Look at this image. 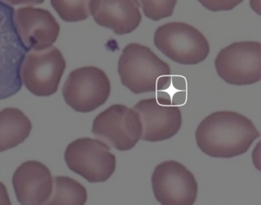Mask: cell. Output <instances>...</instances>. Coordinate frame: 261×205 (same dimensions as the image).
<instances>
[{
    "label": "cell",
    "mask_w": 261,
    "mask_h": 205,
    "mask_svg": "<svg viewBox=\"0 0 261 205\" xmlns=\"http://www.w3.org/2000/svg\"><path fill=\"white\" fill-rule=\"evenodd\" d=\"M66 63L56 48L35 51L25 55L21 67V80L38 96H49L57 92Z\"/></svg>",
    "instance_id": "9c48e42d"
},
{
    "label": "cell",
    "mask_w": 261,
    "mask_h": 205,
    "mask_svg": "<svg viewBox=\"0 0 261 205\" xmlns=\"http://www.w3.org/2000/svg\"><path fill=\"white\" fill-rule=\"evenodd\" d=\"M28 52L18 35L13 9L0 0V100L22 89L21 67Z\"/></svg>",
    "instance_id": "3957f363"
},
{
    "label": "cell",
    "mask_w": 261,
    "mask_h": 205,
    "mask_svg": "<svg viewBox=\"0 0 261 205\" xmlns=\"http://www.w3.org/2000/svg\"><path fill=\"white\" fill-rule=\"evenodd\" d=\"M2 204L10 205L11 204V201H10L7 188L4 183L0 182V205Z\"/></svg>",
    "instance_id": "ac0fdd59"
},
{
    "label": "cell",
    "mask_w": 261,
    "mask_h": 205,
    "mask_svg": "<svg viewBox=\"0 0 261 205\" xmlns=\"http://www.w3.org/2000/svg\"><path fill=\"white\" fill-rule=\"evenodd\" d=\"M152 190L161 204L191 205L198 194L193 174L179 162L166 161L155 167L152 176Z\"/></svg>",
    "instance_id": "8fae6325"
},
{
    "label": "cell",
    "mask_w": 261,
    "mask_h": 205,
    "mask_svg": "<svg viewBox=\"0 0 261 205\" xmlns=\"http://www.w3.org/2000/svg\"><path fill=\"white\" fill-rule=\"evenodd\" d=\"M51 198L46 204H85L88 198L86 188L77 181L65 176H57L53 179Z\"/></svg>",
    "instance_id": "9a60e30c"
},
{
    "label": "cell",
    "mask_w": 261,
    "mask_h": 205,
    "mask_svg": "<svg viewBox=\"0 0 261 205\" xmlns=\"http://www.w3.org/2000/svg\"><path fill=\"white\" fill-rule=\"evenodd\" d=\"M122 84L134 94L162 92L171 84L170 66L148 47L129 44L119 59Z\"/></svg>",
    "instance_id": "7a4b0ae2"
},
{
    "label": "cell",
    "mask_w": 261,
    "mask_h": 205,
    "mask_svg": "<svg viewBox=\"0 0 261 205\" xmlns=\"http://www.w3.org/2000/svg\"><path fill=\"white\" fill-rule=\"evenodd\" d=\"M111 93V83L101 70L87 66L70 74L63 87L67 104L82 113L93 112L103 106Z\"/></svg>",
    "instance_id": "ba28073f"
},
{
    "label": "cell",
    "mask_w": 261,
    "mask_h": 205,
    "mask_svg": "<svg viewBox=\"0 0 261 205\" xmlns=\"http://www.w3.org/2000/svg\"><path fill=\"white\" fill-rule=\"evenodd\" d=\"M215 65L218 76L229 84H254L261 80V45L254 42L231 44L220 51Z\"/></svg>",
    "instance_id": "52a82bcc"
},
{
    "label": "cell",
    "mask_w": 261,
    "mask_h": 205,
    "mask_svg": "<svg viewBox=\"0 0 261 205\" xmlns=\"http://www.w3.org/2000/svg\"><path fill=\"white\" fill-rule=\"evenodd\" d=\"M143 127L134 109L114 105L99 114L93 122L92 133L110 148L126 151L141 140Z\"/></svg>",
    "instance_id": "5b68a950"
},
{
    "label": "cell",
    "mask_w": 261,
    "mask_h": 205,
    "mask_svg": "<svg viewBox=\"0 0 261 205\" xmlns=\"http://www.w3.org/2000/svg\"><path fill=\"white\" fill-rule=\"evenodd\" d=\"M140 115L143 132L141 140L160 142L175 136L181 127L180 109L172 103L166 92H159L157 98L139 101L134 107Z\"/></svg>",
    "instance_id": "30bf717a"
},
{
    "label": "cell",
    "mask_w": 261,
    "mask_h": 205,
    "mask_svg": "<svg viewBox=\"0 0 261 205\" xmlns=\"http://www.w3.org/2000/svg\"><path fill=\"white\" fill-rule=\"evenodd\" d=\"M154 44L168 58L183 65L201 63L210 51L206 38L183 22H170L159 27L154 35Z\"/></svg>",
    "instance_id": "277c9868"
},
{
    "label": "cell",
    "mask_w": 261,
    "mask_h": 205,
    "mask_svg": "<svg viewBox=\"0 0 261 205\" xmlns=\"http://www.w3.org/2000/svg\"><path fill=\"white\" fill-rule=\"evenodd\" d=\"M13 187L21 204H44L51 197L53 178L46 165L28 161L18 167L13 178Z\"/></svg>",
    "instance_id": "7c38bea8"
},
{
    "label": "cell",
    "mask_w": 261,
    "mask_h": 205,
    "mask_svg": "<svg viewBox=\"0 0 261 205\" xmlns=\"http://www.w3.org/2000/svg\"><path fill=\"white\" fill-rule=\"evenodd\" d=\"M137 2L146 18L159 21L172 16L177 0H137Z\"/></svg>",
    "instance_id": "2e32d148"
},
{
    "label": "cell",
    "mask_w": 261,
    "mask_h": 205,
    "mask_svg": "<svg viewBox=\"0 0 261 205\" xmlns=\"http://www.w3.org/2000/svg\"><path fill=\"white\" fill-rule=\"evenodd\" d=\"M100 140L81 138L69 144L65 159L71 171L91 183L106 182L115 172L116 157Z\"/></svg>",
    "instance_id": "8992f818"
},
{
    "label": "cell",
    "mask_w": 261,
    "mask_h": 205,
    "mask_svg": "<svg viewBox=\"0 0 261 205\" xmlns=\"http://www.w3.org/2000/svg\"><path fill=\"white\" fill-rule=\"evenodd\" d=\"M259 136V132L250 120L229 111L211 114L195 132L200 150L211 157L222 159L244 154Z\"/></svg>",
    "instance_id": "6da1fadb"
},
{
    "label": "cell",
    "mask_w": 261,
    "mask_h": 205,
    "mask_svg": "<svg viewBox=\"0 0 261 205\" xmlns=\"http://www.w3.org/2000/svg\"><path fill=\"white\" fill-rule=\"evenodd\" d=\"M198 1L204 8L214 13L230 11L243 2V0H198Z\"/></svg>",
    "instance_id": "e0dca14e"
},
{
    "label": "cell",
    "mask_w": 261,
    "mask_h": 205,
    "mask_svg": "<svg viewBox=\"0 0 261 205\" xmlns=\"http://www.w3.org/2000/svg\"><path fill=\"white\" fill-rule=\"evenodd\" d=\"M31 130V121L22 111L15 108L0 111V153L23 143Z\"/></svg>",
    "instance_id": "5bb4252c"
},
{
    "label": "cell",
    "mask_w": 261,
    "mask_h": 205,
    "mask_svg": "<svg viewBox=\"0 0 261 205\" xmlns=\"http://www.w3.org/2000/svg\"><path fill=\"white\" fill-rule=\"evenodd\" d=\"M90 13L100 26L118 36L135 31L142 20L137 0H91Z\"/></svg>",
    "instance_id": "4fadbf2b"
}]
</instances>
